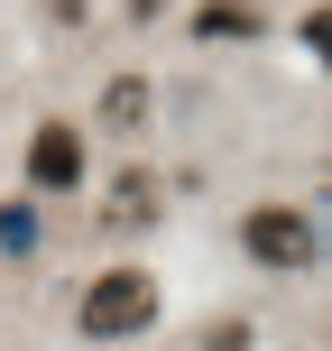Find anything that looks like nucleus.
I'll return each instance as SVG.
<instances>
[{"label":"nucleus","mask_w":332,"mask_h":351,"mask_svg":"<svg viewBox=\"0 0 332 351\" xmlns=\"http://www.w3.org/2000/svg\"><path fill=\"white\" fill-rule=\"evenodd\" d=\"M203 342H212V351H249V324H212Z\"/></svg>","instance_id":"nucleus-6"},{"label":"nucleus","mask_w":332,"mask_h":351,"mask_svg":"<svg viewBox=\"0 0 332 351\" xmlns=\"http://www.w3.org/2000/svg\"><path fill=\"white\" fill-rule=\"evenodd\" d=\"M74 324H84V342H129L157 324V287H148V268H102V278L84 287V305H74Z\"/></svg>","instance_id":"nucleus-1"},{"label":"nucleus","mask_w":332,"mask_h":351,"mask_svg":"<svg viewBox=\"0 0 332 351\" xmlns=\"http://www.w3.org/2000/svg\"><path fill=\"white\" fill-rule=\"evenodd\" d=\"M240 250H249L259 268H277V278H296V268H314V222L286 213V204H268V213L240 222Z\"/></svg>","instance_id":"nucleus-2"},{"label":"nucleus","mask_w":332,"mask_h":351,"mask_svg":"<svg viewBox=\"0 0 332 351\" xmlns=\"http://www.w3.org/2000/svg\"><path fill=\"white\" fill-rule=\"evenodd\" d=\"M102 121H111V130H139V121H148V84H129V74H120V84L102 93Z\"/></svg>","instance_id":"nucleus-5"},{"label":"nucleus","mask_w":332,"mask_h":351,"mask_svg":"<svg viewBox=\"0 0 332 351\" xmlns=\"http://www.w3.org/2000/svg\"><path fill=\"white\" fill-rule=\"evenodd\" d=\"M28 185L37 194H74V185H84V139H74L65 121H47L28 139Z\"/></svg>","instance_id":"nucleus-3"},{"label":"nucleus","mask_w":332,"mask_h":351,"mask_svg":"<svg viewBox=\"0 0 332 351\" xmlns=\"http://www.w3.org/2000/svg\"><path fill=\"white\" fill-rule=\"evenodd\" d=\"M129 10H157V0H129Z\"/></svg>","instance_id":"nucleus-7"},{"label":"nucleus","mask_w":332,"mask_h":351,"mask_svg":"<svg viewBox=\"0 0 332 351\" xmlns=\"http://www.w3.org/2000/svg\"><path fill=\"white\" fill-rule=\"evenodd\" d=\"M194 28H203V37H259V19H249L240 0H203V10H194Z\"/></svg>","instance_id":"nucleus-4"}]
</instances>
